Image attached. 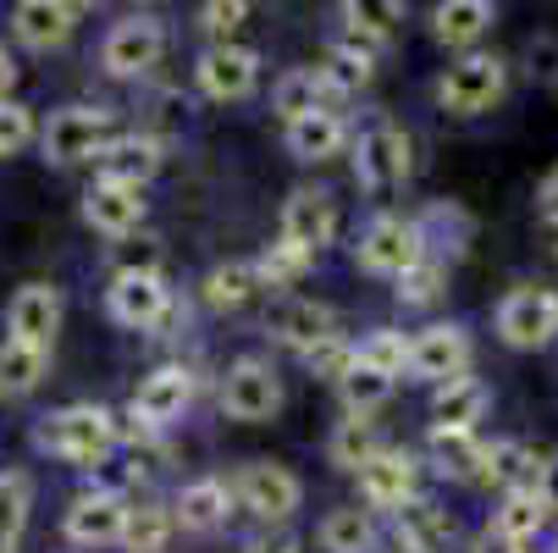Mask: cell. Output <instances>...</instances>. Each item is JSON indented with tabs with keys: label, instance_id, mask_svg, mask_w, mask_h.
Wrapping results in <instances>:
<instances>
[{
	"label": "cell",
	"instance_id": "obj_1",
	"mask_svg": "<svg viewBox=\"0 0 558 553\" xmlns=\"http://www.w3.org/2000/svg\"><path fill=\"white\" fill-rule=\"evenodd\" d=\"M34 443L66 465H106L122 443V421L106 410V405H66V410H50L39 426H34Z\"/></svg>",
	"mask_w": 558,
	"mask_h": 553
},
{
	"label": "cell",
	"instance_id": "obj_2",
	"mask_svg": "<svg viewBox=\"0 0 558 553\" xmlns=\"http://www.w3.org/2000/svg\"><path fill=\"white\" fill-rule=\"evenodd\" d=\"M415 172V144L392 117H365L354 133V183L365 194H398Z\"/></svg>",
	"mask_w": 558,
	"mask_h": 553
},
{
	"label": "cell",
	"instance_id": "obj_3",
	"mask_svg": "<svg viewBox=\"0 0 558 553\" xmlns=\"http://www.w3.org/2000/svg\"><path fill=\"white\" fill-rule=\"evenodd\" d=\"M504 95H509V61L493 50H470L448 61L437 77V106L448 117H487Z\"/></svg>",
	"mask_w": 558,
	"mask_h": 553
},
{
	"label": "cell",
	"instance_id": "obj_4",
	"mask_svg": "<svg viewBox=\"0 0 558 553\" xmlns=\"http://www.w3.org/2000/svg\"><path fill=\"white\" fill-rule=\"evenodd\" d=\"M111 144H117V117L106 106H61V111H50V122L39 133L45 161H56V167L100 161Z\"/></svg>",
	"mask_w": 558,
	"mask_h": 553
},
{
	"label": "cell",
	"instance_id": "obj_5",
	"mask_svg": "<svg viewBox=\"0 0 558 553\" xmlns=\"http://www.w3.org/2000/svg\"><path fill=\"white\" fill-rule=\"evenodd\" d=\"M354 261H360V272L387 277V282H398L410 266H421L426 261V244H421L415 216H398V211L371 216L360 227V239H354Z\"/></svg>",
	"mask_w": 558,
	"mask_h": 553
},
{
	"label": "cell",
	"instance_id": "obj_6",
	"mask_svg": "<svg viewBox=\"0 0 558 553\" xmlns=\"http://www.w3.org/2000/svg\"><path fill=\"white\" fill-rule=\"evenodd\" d=\"M106 310L117 327H133V333H155L172 315V288L155 266H122L106 288Z\"/></svg>",
	"mask_w": 558,
	"mask_h": 553
},
{
	"label": "cell",
	"instance_id": "obj_7",
	"mask_svg": "<svg viewBox=\"0 0 558 553\" xmlns=\"http://www.w3.org/2000/svg\"><path fill=\"white\" fill-rule=\"evenodd\" d=\"M221 410L232 421H244V426H260L282 410V376L271 360L260 354H244V360H232L227 376H221Z\"/></svg>",
	"mask_w": 558,
	"mask_h": 553
},
{
	"label": "cell",
	"instance_id": "obj_8",
	"mask_svg": "<svg viewBox=\"0 0 558 553\" xmlns=\"http://www.w3.org/2000/svg\"><path fill=\"white\" fill-rule=\"evenodd\" d=\"M232 498L244 504L255 520L282 526V520L299 515V504H304V482L293 477L288 465H277V459H250L244 470H238V482H232Z\"/></svg>",
	"mask_w": 558,
	"mask_h": 553
},
{
	"label": "cell",
	"instance_id": "obj_9",
	"mask_svg": "<svg viewBox=\"0 0 558 553\" xmlns=\"http://www.w3.org/2000/svg\"><path fill=\"white\" fill-rule=\"evenodd\" d=\"M167 56V23L149 17V12H128L106 28V45H100V67L111 77H144L149 67H161Z\"/></svg>",
	"mask_w": 558,
	"mask_h": 553
},
{
	"label": "cell",
	"instance_id": "obj_10",
	"mask_svg": "<svg viewBox=\"0 0 558 553\" xmlns=\"http://www.w3.org/2000/svg\"><path fill=\"white\" fill-rule=\"evenodd\" d=\"M498 338L509 349H547L558 338V293L553 288H509L498 304Z\"/></svg>",
	"mask_w": 558,
	"mask_h": 553
},
{
	"label": "cell",
	"instance_id": "obj_11",
	"mask_svg": "<svg viewBox=\"0 0 558 553\" xmlns=\"http://www.w3.org/2000/svg\"><path fill=\"white\" fill-rule=\"evenodd\" d=\"M470 360H475V344L459 322H432L410 338V376L415 382L448 387V382L470 376Z\"/></svg>",
	"mask_w": 558,
	"mask_h": 553
},
{
	"label": "cell",
	"instance_id": "obj_12",
	"mask_svg": "<svg viewBox=\"0 0 558 553\" xmlns=\"http://www.w3.org/2000/svg\"><path fill=\"white\" fill-rule=\"evenodd\" d=\"M360 498H365V509H387V515H398V509H410L415 498H421V459L410 454V448H381L365 470H360Z\"/></svg>",
	"mask_w": 558,
	"mask_h": 553
},
{
	"label": "cell",
	"instance_id": "obj_13",
	"mask_svg": "<svg viewBox=\"0 0 558 553\" xmlns=\"http://www.w3.org/2000/svg\"><path fill=\"white\" fill-rule=\"evenodd\" d=\"M128 498L111 493V488H95V493H77L61 531L72 548H122V531H128Z\"/></svg>",
	"mask_w": 558,
	"mask_h": 553
},
{
	"label": "cell",
	"instance_id": "obj_14",
	"mask_svg": "<svg viewBox=\"0 0 558 553\" xmlns=\"http://www.w3.org/2000/svg\"><path fill=\"white\" fill-rule=\"evenodd\" d=\"M266 338L271 344H282V349H293L299 360L315 349V344H327V338H338V315L322 304V299H271V310H266Z\"/></svg>",
	"mask_w": 558,
	"mask_h": 553
},
{
	"label": "cell",
	"instance_id": "obj_15",
	"mask_svg": "<svg viewBox=\"0 0 558 553\" xmlns=\"http://www.w3.org/2000/svg\"><path fill=\"white\" fill-rule=\"evenodd\" d=\"M194 77H199V89H205L210 100H250L255 84H260V50L232 45V39H227V45H210V50L199 56Z\"/></svg>",
	"mask_w": 558,
	"mask_h": 553
},
{
	"label": "cell",
	"instance_id": "obj_16",
	"mask_svg": "<svg viewBox=\"0 0 558 553\" xmlns=\"http://www.w3.org/2000/svg\"><path fill=\"white\" fill-rule=\"evenodd\" d=\"M332 232H338V205H332L327 189H293L282 200V232L277 239H288L293 250L322 255L332 244Z\"/></svg>",
	"mask_w": 558,
	"mask_h": 553
},
{
	"label": "cell",
	"instance_id": "obj_17",
	"mask_svg": "<svg viewBox=\"0 0 558 553\" xmlns=\"http://www.w3.org/2000/svg\"><path fill=\"white\" fill-rule=\"evenodd\" d=\"M189 399H194V371H189V365H161V371H149V376L138 382L128 416H133L138 426H149V432H161V426H172V421L189 410Z\"/></svg>",
	"mask_w": 558,
	"mask_h": 553
},
{
	"label": "cell",
	"instance_id": "obj_18",
	"mask_svg": "<svg viewBox=\"0 0 558 553\" xmlns=\"http://www.w3.org/2000/svg\"><path fill=\"white\" fill-rule=\"evenodd\" d=\"M56 333H61V293L50 282H23L12 293V304H7V338L50 349Z\"/></svg>",
	"mask_w": 558,
	"mask_h": 553
},
{
	"label": "cell",
	"instance_id": "obj_19",
	"mask_svg": "<svg viewBox=\"0 0 558 553\" xmlns=\"http://www.w3.org/2000/svg\"><path fill=\"white\" fill-rule=\"evenodd\" d=\"M392 542H398V553H453L459 520L437 498H415L410 509L392 515Z\"/></svg>",
	"mask_w": 558,
	"mask_h": 553
},
{
	"label": "cell",
	"instance_id": "obj_20",
	"mask_svg": "<svg viewBox=\"0 0 558 553\" xmlns=\"http://www.w3.org/2000/svg\"><path fill=\"white\" fill-rule=\"evenodd\" d=\"M161 155L167 144L155 139V133H117V144L100 155V183H122V189H138L161 172Z\"/></svg>",
	"mask_w": 558,
	"mask_h": 553
},
{
	"label": "cell",
	"instance_id": "obj_21",
	"mask_svg": "<svg viewBox=\"0 0 558 553\" xmlns=\"http://www.w3.org/2000/svg\"><path fill=\"white\" fill-rule=\"evenodd\" d=\"M415 227H421L426 255H437V261H448V266L475 244V216H470L459 200H432V205L415 216Z\"/></svg>",
	"mask_w": 558,
	"mask_h": 553
},
{
	"label": "cell",
	"instance_id": "obj_22",
	"mask_svg": "<svg viewBox=\"0 0 558 553\" xmlns=\"http://www.w3.org/2000/svg\"><path fill=\"white\" fill-rule=\"evenodd\" d=\"M84 221L100 232V239H128V232L144 227V194L138 189H122V183H89L84 194Z\"/></svg>",
	"mask_w": 558,
	"mask_h": 553
},
{
	"label": "cell",
	"instance_id": "obj_23",
	"mask_svg": "<svg viewBox=\"0 0 558 553\" xmlns=\"http://www.w3.org/2000/svg\"><path fill=\"white\" fill-rule=\"evenodd\" d=\"M288 139V155L293 161H332V155H343L354 144V128L343 111H315V117H299L282 128Z\"/></svg>",
	"mask_w": 558,
	"mask_h": 553
},
{
	"label": "cell",
	"instance_id": "obj_24",
	"mask_svg": "<svg viewBox=\"0 0 558 553\" xmlns=\"http://www.w3.org/2000/svg\"><path fill=\"white\" fill-rule=\"evenodd\" d=\"M77 17H84V12L66 7V0H23V7H12V34L28 50H56V45L72 39Z\"/></svg>",
	"mask_w": 558,
	"mask_h": 553
},
{
	"label": "cell",
	"instance_id": "obj_25",
	"mask_svg": "<svg viewBox=\"0 0 558 553\" xmlns=\"http://www.w3.org/2000/svg\"><path fill=\"white\" fill-rule=\"evenodd\" d=\"M493 405L482 376H459L448 387H432V432H475Z\"/></svg>",
	"mask_w": 558,
	"mask_h": 553
},
{
	"label": "cell",
	"instance_id": "obj_26",
	"mask_svg": "<svg viewBox=\"0 0 558 553\" xmlns=\"http://www.w3.org/2000/svg\"><path fill=\"white\" fill-rule=\"evenodd\" d=\"M271 111H277L282 122H299V117H315V111H338V95H332V84H327L322 67H293V72L277 77Z\"/></svg>",
	"mask_w": 558,
	"mask_h": 553
},
{
	"label": "cell",
	"instance_id": "obj_27",
	"mask_svg": "<svg viewBox=\"0 0 558 553\" xmlns=\"http://www.w3.org/2000/svg\"><path fill=\"white\" fill-rule=\"evenodd\" d=\"M493 23H498L493 0H442V7H432V34H437V45L464 50V56H470V45L482 39V34H493Z\"/></svg>",
	"mask_w": 558,
	"mask_h": 553
},
{
	"label": "cell",
	"instance_id": "obj_28",
	"mask_svg": "<svg viewBox=\"0 0 558 553\" xmlns=\"http://www.w3.org/2000/svg\"><path fill=\"white\" fill-rule=\"evenodd\" d=\"M536 477H542V454L520 437H498L487 443V470H482V482H493L504 498L509 493H536Z\"/></svg>",
	"mask_w": 558,
	"mask_h": 553
},
{
	"label": "cell",
	"instance_id": "obj_29",
	"mask_svg": "<svg viewBox=\"0 0 558 553\" xmlns=\"http://www.w3.org/2000/svg\"><path fill=\"white\" fill-rule=\"evenodd\" d=\"M426 459H432L437 477H448V482H482L487 443L475 432H432L426 437Z\"/></svg>",
	"mask_w": 558,
	"mask_h": 553
},
{
	"label": "cell",
	"instance_id": "obj_30",
	"mask_svg": "<svg viewBox=\"0 0 558 553\" xmlns=\"http://www.w3.org/2000/svg\"><path fill=\"white\" fill-rule=\"evenodd\" d=\"M227 504H232V488L221 477H199L172 498V515H178L183 531H216L227 520Z\"/></svg>",
	"mask_w": 558,
	"mask_h": 553
},
{
	"label": "cell",
	"instance_id": "obj_31",
	"mask_svg": "<svg viewBox=\"0 0 558 553\" xmlns=\"http://www.w3.org/2000/svg\"><path fill=\"white\" fill-rule=\"evenodd\" d=\"M315 537H322L327 553H371V548H376V520H371V509L343 504V509H327V515H322Z\"/></svg>",
	"mask_w": 558,
	"mask_h": 553
},
{
	"label": "cell",
	"instance_id": "obj_32",
	"mask_svg": "<svg viewBox=\"0 0 558 553\" xmlns=\"http://www.w3.org/2000/svg\"><path fill=\"white\" fill-rule=\"evenodd\" d=\"M45 371H50V349L7 338L0 344V399H23V393H34L45 382Z\"/></svg>",
	"mask_w": 558,
	"mask_h": 553
},
{
	"label": "cell",
	"instance_id": "obj_33",
	"mask_svg": "<svg viewBox=\"0 0 558 553\" xmlns=\"http://www.w3.org/2000/svg\"><path fill=\"white\" fill-rule=\"evenodd\" d=\"M387 443H381V432H376V421H360V416H349V421H338L332 426V437H327V459L338 465V470H360L381 454Z\"/></svg>",
	"mask_w": 558,
	"mask_h": 553
},
{
	"label": "cell",
	"instance_id": "obj_34",
	"mask_svg": "<svg viewBox=\"0 0 558 553\" xmlns=\"http://www.w3.org/2000/svg\"><path fill=\"white\" fill-rule=\"evenodd\" d=\"M172 531H178V515L167 504H133L128 531H122V553H167Z\"/></svg>",
	"mask_w": 558,
	"mask_h": 553
},
{
	"label": "cell",
	"instance_id": "obj_35",
	"mask_svg": "<svg viewBox=\"0 0 558 553\" xmlns=\"http://www.w3.org/2000/svg\"><path fill=\"white\" fill-rule=\"evenodd\" d=\"M260 288H266V282H260V266H255V261H227V266H216V272L205 277V304L238 310V304H250Z\"/></svg>",
	"mask_w": 558,
	"mask_h": 553
},
{
	"label": "cell",
	"instance_id": "obj_36",
	"mask_svg": "<svg viewBox=\"0 0 558 553\" xmlns=\"http://www.w3.org/2000/svg\"><path fill=\"white\" fill-rule=\"evenodd\" d=\"M338 399H343L349 416L371 421V416L392 399V376H381V371H371V365H354V371L343 376V387H338Z\"/></svg>",
	"mask_w": 558,
	"mask_h": 553
},
{
	"label": "cell",
	"instance_id": "obj_37",
	"mask_svg": "<svg viewBox=\"0 0 558 553\" xmlns=\"http://www.w3.org/2000/svg\"><path fill=\"white\" fill-rule=\"evenodd\" d=\"M28 504H34V493H28V477L7 470V477H0V553H17V542H23V526H28Z\"/></svg>",
	"mask_w": 558,
	"mask_h": 553
},
{
	"label": "cell",
	"instance_id": "obj_38",
	"mask_svg": "<svg viewBox=\"0 0 558 553\" xmlns=\"http://www.w3.org/2000/svg\"><path fill=\"white\" fill-rule=\"evenodd\" d=\"M398 304H410V310H426V304H437L442 293H448V261H437V255H426L421 266H410L404 277H398Z\"/></svg>",
	"mask_w": 558,
	"mask_h": 553
},
{
	"label": "cell",
	"instance_id": "obj_39",
	"mask_svg": "<svg viewBox=\"0 0 558 553\" xmlns=\"http://www.w3.org/2000/svg\"><path fill=\"white\" fill-rule=\"evenodd\" d=\"M547 526V504L536 493H509L498 509H493V531L514 537V542H531L536 531Z\"/></svg>",
	"mask_w": 558,
	"mask_h": 553
},
{
	"label": "cell",
	"instance_id": "obj_40",
	"mask_svg": "<svg viewBox=\"0 0 558 553\" xmlns=\"http://www.w3.org/2000/svg\"><path fill=\"white\" fill-rule=\"evenodd\" d=\"M360 365L381 371V376H410V338L398 333V327H376L365 344H360Z\"/></svg>",
	"mask_w": 558,
	"mask_h": 553
},
{
	"label": "cell",
	"instance_id": "obj_41",
	"mask_svg": "<svg viewBox=\"0 0 558 553\" xmlns=\"http://www.w3.org/2000/svg\"><path fill=\"white\" fill-rule=\"evenodd\" d=\"M360 365V344L354 338H327V344H315L310 354H304V371L310 376H322V382H332V387H343V376Z\"/></svg>",
	"mask_w": 558,
	"mask_h": 553
},
{
	"label": "cell",
	"instance_id": "obj_42",
	"mask_svg": "<svg viewBox=\"0 0 558 553\" xmlns=\"http://www.w3.org/2000/svg\"><path fill=\"white\" fill-rule=\"evenodd\" d=\"M255 266H260V282H266V288H293V282L315 266V255H304V250H293L288 239H277V244H266V250L255 255Z\"/></svg>",
	"mask_w": 558,
	"mask_h": 553
},
{
	"label": "cell",
	"instance_id": "obj_43",
	"mask_svg": "<svg viewBox=\"0 0 558 553\" xmlns=\"http://www.w3.org/2000/svg\"><path fill=\"white\" fill-rule=\"evenodd\" d=\"M398 17H404V7H398V0H349V7H343V23H349V28H365V34H376V39H387Z\"/></svg>",
	"mask_w": 558,
	"mask_h": 553
},
{
	"label": "cell",
	"instance_id": "obj_44",
	"mask_svg": "<svg viewBox=\"0 0 558 553\" xmlns=\"http://www.w3.org/2000/svg\"><path fill=\"white\" fill-rule=\"evenodd\" d=\"M28 139H34V111L23 100H0V161L28 149Z\"/></svg>",
	"mask_w": 558,
	"mask_h": 553
},
{
	"label": "cell",
	"instance_id": "obj_45",
	"mask_svg": "<svg viewBox=\"0 0 558 553\" xmlns=\"http://www.w3.org/2000/svg\"><path fill=\"white\" fill-rule=\"evenodd\" d=\"M525 72L536 77V84L558 89V34H531L525 39Z\"/></svg>",
	"mask_w": 558,
	"mask_h": 553
},
{
	"label": "cell",
	"instance_id": "obj_46",
	"mask_svg": "<svg viewBox=\"0 0 558 553\" xmlns=\"http://www.w3.org/2000/svg\"><path fill=\"white\" fill-rule=\"evenodd\" d=\"M250 23V7L244 0H210V7H199V28L216 34V45H227L232 28H244Z\"/></svg>",
	"mask_w": 558,
	"mask_h": 553
},
{
	"label": "cell",
	"instance_id": "obj_47",
	"mask_svg": "<svg viewBox=\"0 0 558 553\" xmlns=\"http://www.w3.org/2000/svg\"><path fill=\"white\" fill-rule=\"evenodd\" d=\"M536 216L558 227V167H547V178L536 183Z\"/></svg>",
	"mask_w": 558,
	"mask_h": 553
},
{
	"label": "cell",
	"instance_id": "obj_48",
	"mask_svg": "<svg viewBox=\"0 0 558 553\" xmlns=\"http://www.w3.org/2000/svg\"><path fill=\"white\" fill-rule=\"evenodd\" d=\"M536 498L547 504V515H558V459H542V477H536Z\"/></svg>",
	"mask_w": 558,
	"mask_h": 553
},
{
	"label": "cell",
	"instance_id": "obj_49",
	"mask_svg": "<svg viewBox=\"0 0 558 553\" xmlns=\"http://www.w3.org/2000/svg\"><path fill=\"white\" fill-rule=\"evenodd\" d=\"M470 553H525V542H514V537H504V531H482V537H475V548Z\"/></svg>",
	"mask_w": 558,
	"mask_h": 553
},
{
	"label": "cell",
	"instance_id": "obj_50",
	"mask_svg": "<svg viewBox=\"0 0 558 553\" xmlns=\"http://www.w3.org/2000/svg\"><path fill=\"white\" fill-rule=\"evenodd\" d=\"M12 84H17V61H12L7 45H0V100H12Z\"/></svg>",
	"mask_w": 558,
	"mask_h": 553
},
{
	"label": "cell",
	"instance_id": "obj_51",
	"mask_svg": "<svg viewBox=\"0 0 558 553\" xmlns=\"http://www.w3.org/2000/svg\"><path fill=\"white\" fill-rule=\"evenodd\" d=\"M250 553H293V548H288V542H277V548L266 542V548H250Z\"/></svg>",
	"mask_w": 558,
	"mask_h": 553
},
{
	"label": "cell",
	"instance_id": "obj_52",
	"mask_svg": "<svg viewBox=\"0 0 558 553\" xmlns=\"http://www.w3.org/2000/svg\"><path fill=\"white\" fill-rule=\"evenodd\" d=\"M553 95H558V89H553Z\"/></svg>",
	"mask_w": 558,
	"mask_h": 553
}]
</instances>
